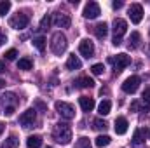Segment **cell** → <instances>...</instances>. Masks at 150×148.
<instances>
[{
    "label": "cell",
    "instance_id": "6da1fadb",
    "mask_svg": "<svg viewBox=\"0 0 150 148\" xmlns=\"http://www.w3.org/2000/svg\"><path fill=\"white\" fill-rule=\"evenodd\" d=\"M52 138L61 143V145H68L72 141V129L68 124H56V127L52 129Z\"/></svg>",
    "mask_w": 150,
    "mask_h": 148
},
{
    "label": "cell",
    "instance_id": "7a4b0ae2",
    "mask_svg": "<svg viewBox=\"0 0 150 148\" xmlns=\"http://www.w3.org/2000/svg\"><path fill=\"white\" fill-rule=\"evenodd\" d=\"M68 47V42H67V37L61 33V32H56L52 37H51V51L56 54V56H61Z\"/></svg>",
    "mask_w": 150,
    "mask_h": 148
},
{
    "label": "cell",
    "instance_id": "3957f363",
    "mask_svg": "<svg viewBox=\"0 0 150 148\" xmlns=\"http://www.w3.org/2000/svg\"><path fill=\"white\" fill-rule=\"evenodd\" d=\"M108 63H112V65H113L115 73H120V72H122L129 63H131V59H129V56H127V54L120 52V54H117L115 58H110V59H108Z\"/></svg>",
    "mask_w": 150,
    "mask_h": 148
},
{
    "label": "cell",
    "instance_id": "277c9868",
    "mask_svg": "<svg viewBox=\"0 0 150 148\" xmlns=\"http://www.w3.org/2000/svg\"><path fill=\"white\" fill-rule=\"evenodd\" d=\"M56 111L63 118H67V120H70V118L75 117V108L70 103H67V101H56Z\"/></svg>",
    "mask_w": 150,
    "mask_h": 148
},
{
    "label": "cell",
    "instance_id": "5b68a950",
    "mask_svg": "<svg viewBox=\"0 0 150 148\" xmlns=\"http://www.w3.org/2000/svg\"><path fill=\"white\" fill-rule=\"evenodd\" d=\"M140 77L138 75H131L129 78H126L124 80V84H122V91L124 92H127V94H134L136 91H138V87H140Z\"/></svg>",
    "mask_w": 150,
    "mask_h": 148
},
{
    "label": "cell",
    "instance_id": "8992f818",
    "mask_svg": "<svg viewBox=\"0 0 150 148\" xmlns=\"http://www.w3.org/2000/svg\"><path fill=\"white\" fill-rule=\"evenodd\" d=\"M100 14H101V9H100V4L98 2H87L86 7H84V12H82V16L86 19H94Z\"/></svg>",
    "mask_w": 150,
    "mask_h": 148
},
{
    "label": "cell",
    "instance_id": "52a82bcc",
    "mask_svg": "<svg viewBox=\"0 0 150 148\" xmlns=\"http://www.w3.org/2000/svg\"><path fill=\"white\" fill-rule=\"evenodd\" d=\"M35 118H37L35 108H28L26 111H23V113L19 115V124H21L23 127H32L33 122H35Z\"/></svg>",
    "mask_w": 150,
    "mask_h": 148
},
{
    "label": "cell",
    "instance_id": "ba28073f",
    "mask_svg": "<svg viewBox=\"0 0 150 148\" xmlns=\"http://www.w3.org/2000/svg\"><path fill=\"white\" fill-rule=\"evenodd\" d=\"M28 23H30V16H28L26 12H18L16 18L11 19V26H14L16 30H23V28H26Z\"/></svg>",
    "mask_w": 150,
    "mask_h": 148
},
{
    "label": "cell",
    "instance_id": "9c48e42d",
    "mask_svg": "<svg viewBox=\"0 0 150 148\" xmlns=\"http://www.w3.org/2000/svg\"><path fill=\"white\" fill-rule=\"evenodd\" d=\"M79 52L84 56V58H93V54H94V44L89 40V38H84V40H80V44H79Z\"/></svg>",
    "mask_w": 150,
    "mask_h": 148
},
{
    "label": "cell",
    "instance_id": "30bf717a",
    "mask_svg": "<svg viewBox=\"0 0 150 148\" xmlns=\"http://www.w3.org/2000/svg\"><path fill=\"white\" fill-rule=\"evenodd\" d=\"M127 12H129V18H131V21L134 25L142 23V19H143V7L140 4H131V7H129Z\"/></svg>",
    "mask_w": 150,
    "mask_h": 148
},
{
    "label": "cell",
    "instance_id": "8fae6325",
    "mask_svg": "<svg viewBox=\"0 0 150 148\" xmlns=\"http://www.w3.org/2000/svg\"><path fill=\"white\" fill-rule=\"evenodd\" d=\"M54 25L58 28H68L72 25V18L67 12H56L54 14Z\"/></svg>",
    "mask_w": 150,
    "mask_h": 148
},
{
    "label": "cell",
    "instance_id": "7c38bea8",
    "mask_svg": "<svg viewBox=\"0 0 150 148\" xmlns=\"http://www.w3.org/2000/svg\"><path fill=\"white\" fill-rule=\"evenodd\" d=\"M126 30H127V23H126L124 19L117 18V19L113 21V37L122 38V35L126 33Z\"/></svg>",
    "mask_w": 150,
    "mask_h": 148
},
{
    "label": "cell",
    "instance_id": "4fadbf2b",
    "mask_svg": "<svg viewBox=\"0 0 150 148\" xmlns=\"http://www.w3.org/2000/svg\"><path fill=\"white\" fill-rule=\"evenodd\" d=\"M147 134H149V129H147V127H140V129H136V131H134V134H133V145H134V147L143 145V143H145Z\"/></svg>",
    "mask_w": 150,
    "mask_h": 148
},
{
    "label": "cell",
    "instance_id": "5bb4252c",
    "mask_svg": "<svg viewBox=\"0 0 150 148\" xmlns=\"http://www.w3.org/2000/svg\"><path fill=\"white\" fill-rule=\"evenodd\" d=\"M127 118L126 117H117L115 118V125H113V129H115V134H126L127 132Z\"/></svg>",
    "mask_w": 150,
    "mask_h": 148
},
{
    "label": "cell",
    "instance_id": "9a60e30c",
    "mask_svg": "<svg viewBox=\"0 0 150 148\" xmlns=\"http://www.w3.org/2000/svg\"><path fill=\"white\" fill-rule=\"evenodd\" d=\"M67 68H68V70H80V68H82V61H80L75 54H70L68 59H67Z\"/></svg>",
    "mask_w": 150,
    "mask_h": 148
},
{
    "label": "cell",
    "instance_id": "2e32d148",
    "mask_svg": "<svg viewBox=\"0 0 150 148\" xmlns=\"http://www.w3.org/2000/svg\"><path fill=\"white\" fill-rule=\"evenodd\" d=\"M79 105H80V108L84 111H91L94 108V99L87 98V96H82V98H79Z\"/></svg>",
    "mask_w": 150,
    "mask_h": 148
},
{
    "label": "cell",
    "instance_id": "e0dca14e",
    "mask_svg": "<svg viewBox=\"0 0 150 148\" xmlns=\"http://www.w3.org/2000/svg\"><path fill=\"white\" fill-rule=\"evenodd\" d=\"M107 33H108V25H107L105 21H103V23H98V25L94 26V35L98 38H105Z\"/></svg>",
    "mask_w": 150,
    "mask_h": 148
},
{
    "label": "cell",
    "instance_id": "ac0fdd59",
    "mask_svg": "<svg viewBox=\"0 0 150 148\" xmlns=\"http://www.w3.org/2000/svg\"><path fill=\"white\" fill-rule=\"evenodd\" d=\"M77 87H80V89H87V87H93L94 85V80L91 78V77H80V78H77Z\"/></svg>",
    "mask_w": 150,
    "mask_h": 148
},
{
    "label": "cell",
    "instance_id": "d6986e66",
    "mask_svg": "<svg viewBox=\"0 0 150 148\" xmlns=\"http://www.w3.org/2000/svg\"><path fill=\"white\" fill-rule=\"evenodd\" d=\"M112 110V103H110V99H103L101 103H100V106H98V113L100 115H108Z\"/></svg>",
    "mask_w": 150,
    "mask_h": 148
},
{
    "label": "cell",
    "instance_id": "ffe728a7",
    "mask_svg": "<svg viewBox=\"0 0 150 148\" xmlns=\"http://www.w3.org/2000/svg\"><path fill=\"white\" fill-rule=\"evenodd\" d=\"M26 145H28V148H40L42 147V138L37 136V134H33V136H30L26 140Z\"/></svg>",
    "mask_w": 150,
    "mask_h": 148
},
{
    "label": "cell",
    "instance_id": "44dd1931",
    "mask_svg": "<svg viewBox=\"0 0 150 148\" xmlns=\"http://www.w3.org/2000/svg\"><path fill=\"white\" fill-rule=\"evenodd\" d=\"M140 42H142V35H140L138 32H133L131 37H129V47L138 49V47H140Z\"/></svg>",
    "mask_w": 150,
    "mask_h": 148
},
{
    "label": "cell",
    "instance_id": "7402d4cb",
    "mask_svg": "<svg viewBox=\"0 0 150 148\" xmlns=\"http://www.w3.org/2000/svg\"><path fill=\"white\" fill-rule=\"evenodd\" d=\"M32 66H33V63H32V59H28V58H21L19 61H18V68L19 70H32Z\"/></svg>",
    "mask_w": 150,
    "mask_h": 148
},
{
    "label": "cell",
    "instance_id": "603a6c76",
    "mask_svg": "<svg viewBox=\"0 0 150 148\" xmlns=\"http://www.w3.org/2000/svg\"><path fill=\"white\" fill-rule=\"evenodd\" d=\"M110 141H112V140H110V136L103 134V136H98L94 143H96V147H98V148H103V147H108V145H110Z\"/></svg>",
    "mask_w": 150,
    "mask_h": 148
},
{
    "label": "cell",
    "instance_id": "cb8c5ba5",
    "mask_svg": "<svg viewBox=\"0 0 150 148\" xmlns=\"http://www.w3.org/2000/svg\"><path fill=\"white\" fill-rule=\"evenodd\" d=\"M18 145H19V140H18L16 136H9V138L5 140V143H4L2 148H18Z\"/></svg>",
    "mask_w": 150,
    "mask_h": 148
},
{
    "label": "cell",
    "instance_id": "d4e9b609",
    "mask_svg": "<svg viewBox=\"0 0 150 148\" xmlns=\"http://www.w3.org/2000/svg\"><path fill=\"white\" fill-rule=\"evenodd\" d=\"M33 45L37 47L40 52H44V51H45V38L44 37H35L33 38Z\"/></svg>",
    "mask_w": 150,
    "mask_h": 148
},
{
    "label": "cell",
    "instance_id": "484cf974",
    "mask_svg": "<svg viewBox=\"0 0 150 148\" xmlns=\"http://www.w3.org/2000/svg\"><path fill=\"white\" fill-rule=\"evenodd\" d=\"M75 148H91V141H89V138H79L77 143H75Z\"/></svg>",
    "mask_w": 150,
    "mask_h": 148
},
{
    "label": "cell",
    "instance_id": "4316f807",
    "mask_svg": "<svg viewBox=\"0 0 150 148\" xmlns=\"http://www.w3.org/2000/svg\"><path fill=\"white\" fill-rule=\"evenodd\" d=\"M9 11H11V2H9V0L0 2V16H5Z\"/></svg>",
    "mask_w": 150,
    "mask_h": 148
},
{
    "label": "cell",
    "instance_id": "83f0119b",
    "mask_svg": "<svg viewBox=\"0 0 150 148\" xmlns=\"http://www.w3.org/2000/svg\"><path fill=\"white\" fill-rule=\"evenodd\" d=\"M93 124H94V129H98V131H101V129L105 131V129H107V125H108V124H107L105 120H101V118H94V122H93Z\"/></svg>",
    "mask_w": 150,
    "mask_h": 148
},
{
    "label": "cell",
    "instance_id": "f1b7e54d",
    "mask_svg": "<svg viewBox=\"0 0 150 148\" xmlns=\"http://www.w3.org/2000/svg\"><path fill=\"white\" fill-rule=\"evenodd\" d=\"M91 72H93L94 75H101L103 72H105V66H103L101 63H96V65L91 66Z\"/></svg>",
    "mask_w": 150,
    "mask_h": 148
},
{
    "label": "cell",
    "instance_id": "f546056e",
    "mask_svg": "<svg viewBox=\"0 0 150 148\" xmlns=\"http://www.w3.org/2000/svg\"><path fill=\"white\" fill-rule=\"evenodd\" d=\"M49 25H51V16H44L40 21V30H47Z\"/></svg>",
    "mask_w": 150,
    "mask_h": 148
},
{
    "label": "cell",
    "instance_id": "4dcf8cb0",
    "mask_svg": "<svg viewBox=\"0 0 150 148\" xmlns=\"http://www.w3.org/2000/svg\"><path fill=\"white\" fill-rule=\"evenodd\" d=\"M4 56H5V59H7V61H12V59H16L18 52H16V49H9V51L4 54Z\"/></svg>",
    "mask_w": 150,
    "mask_h": 148
},
{
    "label": "cell",
    "instance_id": "1f68e13d",
    "mask_svg": "<svg viewBox=\"0 0 150 148\" xmlns=\"http://www.w3.org/2000/svg\"><path fill=\"white\" fill-rule=\"evenodd\" d=\"M142 98H143V101H147V103H150V87H147V89L143 91Z\"/></svg>",
    "mask_w": 150,
    "mask_h": 148
},
{
    "label": "cell",
    "instance_id": "d6a6232c",
    "mask_svg": "<svg viewBox=\"0 0 150 148\" xmlns=\"http://www.w3.org/2000/svg\"><path fill=\"white\" fill-rule=\"evenodd\" d=\"M5 42H7V37H5V33H4V32L0 30V47H2V45H4Z\"/></svg>",
    "mask_w": 150,
    "mask_h": 148
},
{
    "label": "cell",
    "instance_id": "836d02e7",
    "mask_svg": "<svg viewBox=\"0 0 150 148\" xmlns=\"http://www.w3.org/2000/svg\"><path fill=\"white\" fill-rule=\"evenodd\" d=\"M112 7L113 9H120V7H122V2H117V0H115V2L112 4Z\"/></svg>",
    "mask_w": 150,
    "mask_h": 148
},
{
    "label": "cell",
    "instance_id": "e575fe53",
    "mask_svg": "<svg viewBox=\"0 0 150 148\" xmlns=\"http://www.w3.org/2000/svg\"><path fill=\"white\" fill-rule=\"evenodd\" d=\"M113 45H120V44H122V38H117V37H113Z\"/></svg>",
    "mask_w": 150,
    "mask_h": 148
},
{
    "label": "cell",
    "instance_id": "d590c367",
    "mask_svg": "<svg viewBox=\"0 0 150 148\" xmlns=\"http://www.w3.org/2000/svg\"><path fill=\"white\" fill-rule=\"evenodd\" d=\"M4 72H5V63L0 61V73H4Z\"/></svg>",
    "mask_w": 150,
    "mask_h": 148
},
{
    "label": "cell",
    "instance_id": "8d00e7d4",
    "mask_svg": "<svg viewBox=\"0 0 150 148\" xmlns=\"http://www.w3.org/2000/svg\"><path fill=\"white\" fill-rule=\"evenodd\" d=\"M4 129H5V125H4V124H2V122H0V134H2V132H4Z\"/></svg>",
    "mask_w": 150,
    "mask_h": 148
},
{
    "label": "cell",
    "instance_id": "74e56055",
    "mask_svg": "<svg viewBox=\"0 0 150 148\" xmlns=\"http://www.w3.org/2000/svg\"><path fill=\"white\" fill-rule=\"evenodd\" d=\"M149 51H150V47H149Z\"/></svg>",
    "mask_w": 150,
    "mask_h": 148
},
{
    "label": "cell",
    "instance_id": "f35d334b",
    "mask_svg": "<svg viewBox=\"0 0 150 148\" xmlns=\"http://www.w3.org/2000/svg\"><path fill=\"white\" fill-rule=\"evenodd\" d=\"M47 148H51V147H47Z\"/></svg>",
    "mask_w": 150,
    "mask_h": 148
}]
</instances>
